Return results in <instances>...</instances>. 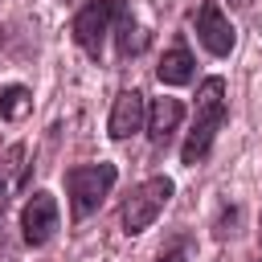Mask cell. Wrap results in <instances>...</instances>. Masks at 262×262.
<instances>
[{
	"label": "cell",
	"instance_id": "1",
	"mask_svg": "<svg viewBox=\"0 0 262 262\" xmlns=\"http://www.w3.org/2000/svg\"><path fill=\"white\" fill-rule=\"evenodd\" d=\"M229 86L221 74H209L201 86H196V102H192V131L184 135L180 143V164L184 168H196L213 156V143H217V131L225 127L229 119Z\"/></svg>",
	"mask_w": 262,
	"mask_h": 262
},
{
	"label": "cell",
	"instance_id": "2",
	"mask_svg": "<svg viewBox=\"0 0 262 262\" xmlns=\"http://www.w3.org/2000/svg\"><path fill=\"white\" fill-rule=\"evenodd\" d=\"M119 180V168L111 160H98V164H74L66 168V196H70V217L74 221H86L90 213H98V205L111 196Z\"/></svg>",
	"mask_w": 262,
	"mask_h": 262
},
{
	"label": "cell",
	"instance_id": "3",
	"mask_svg": "<svg viewBox=\"0 0 262 262\" xmlns=\"http://www.w3.org/2000/svg\"><path fill=\"white\" fill-rule=\"evenodd\" d=\"M172 192H176V180H172V176H147V180H139V184L127 192L123 209H119L123 233H127V237H139L143 229H151L156 217L168 209Z\"/></svg>",
	"mask_w": 262,
	"mask_h": 262
},
{
	"label": "cell",
	"instance_id": "4",
	"mask_svg": "<svg viewBox=\"0 0 262 262\" xmlns=\"http://www.w3.org/2000/svg\"><path fill=\"white\" fill-rule=\"evenodd\" d=\"M127 0H86L74 20H70V37L74 45L90 57V61H102V45H106V33L115 29V16L123 12Z\"/></svg>",
	"mask_w": 262,
	"mask_h": 262
},
{
	"label": "cell",
	"instance_id": "5",
	"mask_svg": "<svg viewBox=\"0 0 262 262\" xmlns=\"http://www.w3.org/2000/svg\"><path fill=\"white\" fill-rule=\"evenodd\" d=\"M57 225H61L57 196L45 192V188H37V192L25 201V209H20V237H25V246H29V250L49 246V242L57 237Z\"/></svg>",
	"mask_w": 262,
	"mask_h": 262
},
{
	"label": "cell",
	"instance_id": "6",
	"mask_svg": "<svg viewBox=\"0 0 262 262\" xmlns=\"http://www.w3.org/2000/svg\"><path fill=\"white\" fill-rule=\"evenodd\" d=\"M192 25H196V41H201L213 57H229V53H233L237 33H233V25H229V16H225L221 0H205V4L196 8Z\"/></svg>",
	"mask_w": 262,
	"mask_h": 262
},
{
	"label": "cell",
	"instance_id": "7",
	"mask_svg": "<svg viewBox=\"0 0 262 262\" xmlns=\"http://www.w3.org/2000/svg\"><path fill=\"white\" fill-rule=\"evenodd\" d=\"M143 127H147V98H143V90L123 86V90L115 94L111 115H106V135H111L115 143H123V139L139 135Z\"/></svg>",
	"mask_w": 262,
	"mask_h": 262
},
{
	"label": "cell",
	"instance_id": "8",
	"mask_svg": "<svg viewBox=\"0 0 262 262\" xmlns=\"http://www.w3.org/2000/svg\"><path fill=\"white\" fill-rule=\"evenodd\" d=\"M180 119H184V102L180 98H151L147 102V127L143 131H147L156 151H164L172 143V131L180 127Z\"/></svg>",
	"mask_w": 262,
	"mask_h": 262
},
{
	"label": "cell",
	"instance_id": "9",
	"mask_svg": "<svg viewBox=\"0 0 262 262\" xmlns=\"http://www.w3.org/2000/svg\"><path fill=\"white\" fill-rule=\"evenodd\" d=\"M156 78H160V86H188L196 78V57L188 53L184 41H176L172 49H164V57L156 66Z\"/></svg>",
	"mask_w": 262,
	"mask_h": 262
},
{
	"label": "cell",
	"instance_id": "10",
	"mask_svg": "<svg viewBox=\"0 0 262 262\" xmlns=\"http://www.w3.org/2000/svg\"><path fill=\"white\" fill-rule=\"evenodd\" d=\"M115 49H119V57L127 61V57H139L143 49H147V29L139 25V16L131 12V4H123V12L115 16Z\"/></svg>",
	"mask_w": 262,
	"mask_h": 262
},
{
	"label": "cell",
	"instance_id": "11",
	"mask_svg": "<svg viewBox=\"0 0 262 262\" xmlns=\"http://www.w3.org/2000/svg\"><path fill=\"white\" fill-rule=\"evenodd\" d=\"M29 111H33V90L29 86H20V82L0 86V119L4 123H20Z\"/></svg>",
	"mask_w": 262,
	"mask_h": 262
},
{
	"label": "cell",
	"instance_id": "12",
	"mask_svg": "<svg viewBox=\"0 0 262 262\" xmlns=\"http://www.w3.org/2000/svg\"><path fill=\"white\" fill-rule=\"evenodd\" d=\"M233 221H237V205H229V209L217 217V229H213V237H217V242H225V237H229V229H225V225H233Z\"/></svg>",
	"mask_w": 262,
	"mask_h": 262
},
{
	"label": "cell",
	"instance_id": "13",
	"mask_svg": "<svg viewBox=\"0 0 262 262\" xmlns=\"http://www.w3.org/2000/svg\"><path fill=\"white\" fill-rule=\"evenodd\" d=\"M156 262H188V250L184 246H172V250H160Z\"/></svg>",
	"mask_w": 262,
	"mask_h": 262
},
{
	"label": "cell",
	"instance_id": "14",
	"mask_svg": "<svg viewBox=\"0 0 262 262\" xmlns=\"http://www.w3.org/2000/svg\"><path fill=\"white\" fill-rule=\"evenodd\" d=\"M4 209H8V180H4V172H0V217H4Z\"/></svg>",
	"mask_w": 262,
	"mask_h": 262
}]
</instances>
